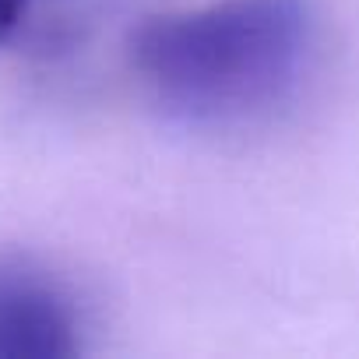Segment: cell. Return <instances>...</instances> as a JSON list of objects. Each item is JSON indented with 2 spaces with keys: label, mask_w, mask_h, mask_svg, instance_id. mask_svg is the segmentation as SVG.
Segmentation results:
<instances>
[{
  "label": "cell",
  "mask_w": 359,
  "mask_h": 359,
  "mask_svg": "<svg viewBox=\"0 0 359 359\" xmlns=\"http://www.w3.org/2000/svg\"><path fill=\"white\" fill-rule=\"evenodd\" d=\"M81 331V306L57 275L0 257V359L78 355Z\"/></svg>",
  "instance_id": "7a4b0ae2"
},
{
  "label": "cell",
  "mask_w": 359,
  "mask_h": 359,
  "mask_svg": "<svg viewBox=\"0 0 359 359\" xmlns=\"http://www.w3.org/2000/svg\"><path fill=\"white\" fill-rule=\"evenodd\" d=\"M29 4H32V0H0V43H4L22 25Z\"/></svg>",
  "instance_id": "3957f363"
},
{
  "label": "cell",
  "mask_w": 359,
  "mask_h": 359,
  "mask_svg": "<svg viewBox=\"0 0 359 359\" xmlns=\"http://www.w3.org/2000/svg\"><path fill=\"white\" fill-rule=\"evenodd\" d=\"M134 71L180 123L229 130L282 109L313 53L306 0H212L137 29Z\"/></svg>",
  "instance_id": "6da1fadb"
}]
</instances>
